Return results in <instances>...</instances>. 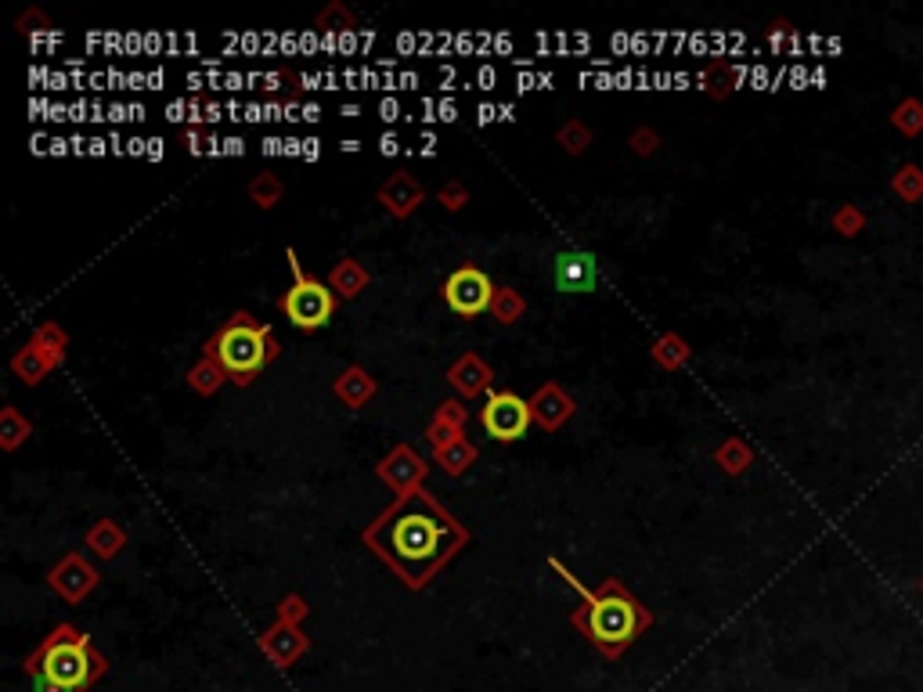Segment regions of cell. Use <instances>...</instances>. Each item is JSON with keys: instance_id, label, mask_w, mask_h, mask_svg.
<instances>
[{"instance_id": "obj_1", "label": "cell", "mask_w": 923, "mask_h": 692, "mask_svg": "<svg viewBox=\"0 0 923 692\" xmlns=\"http://www.w3.org/2000/svg\"><path fill=\"white\" fill-rule=\"evenodd\" d=\"M365 541L397 570L408 585H423L434 577L445 560L454 552L465 534L451 523V516L429 501L426 494H408L397 509H390L379 523L368 530Z\"/></svg>"}, {"instance_id": "obj_2", "label": "cell", "mask_w": 923, "mask_h": 692, "mask_svg": "<svg viewBox=\"0 0 923 692\" xmlns=\"http://www.w3.org/2000/svg\"><path fill=\"white\" fill-rule=\"evenodd\" d=\"M552 566H556V570L566 577V585H574L577 596L585 599L581 610L570 616L574 627L592 638L607 657H618L627 642L643 632V627H649V613L632 596H627L618 580H607L599 591H588V588L577 585V577H570L563 570V563L552 560Z\"/></svg>"}, {"instance_id": "obj_3", "label": "cell", "mask_w": 923, "mask_h": 692, "mask_svg": "<svg viewBox=\"0 0 923 692\" xmlns=\"http://www.w3.org/2000/svg\"><path fill=\"white\" fill-rule=\"evenodd\" d=\"M278 350L281 346L275 339V332H270L267 325H256L245 311H239L214 339L206 343V354H214L220 361V368H224L239 387H245V382H253L256 376H261L264 368L278 357Z\"/></svg>"}, {"instance_id": "obj_4", "label": "cell", "mask_w": 923, "mask_h": 692, "mask_svg": "<svg viewBox=\"0 0 923 692\" xmlns=\"http://www.w3.org/2000/svg\"><path fill=\"white\" fill-rule=\"evenodd\" d=\"M26 671L80 692L105 671V660L91 649L88 635H80L77 627L61 624L51 632V638H47L44 646L26 660Z\"/></svg>"}, {"instance_id": "obj_5", "label": "cell", "mask_w": 923, "mask_h": 692, "mask_svg": "<svg viewBox=\"0 0 923 692\" xmlns=\"http://www.w3.org/2000/svg\"><path fill=\"white\" fill-rule=\"evenodd\" d=\"M286 256H289V267H292V289L278 300L281 314H286L292 325L303 328V332L325 328L332 321V314H336V296H332V289L325 286V281L303 275L297 253L289 250Z\"/></svg>"}, {"instance_id": "obj_6", "label": "cell", "mask_w": 923, "mask_h": 692, "mask_svg": "<svg viewBox=\"0 0 923 692\" xmlns=\"http://www.w3.org/2000/svg\"><path fill=\"white\" fill-rule=\"evenodd\" d=\"M531 401H523V397H516V393L509 390H498V393H491L487 404H484V412H480V423H484V429L491 432L495 440L501 443H509V440H520L527 426H531Z\"/></svg>"}, {"instance_id": "obj_7", "label": "cell", "mask_w": 923, "mask_h": 692, "mask_svg": "<svg viewBox=\"0 0 923 692\" xmlns=\"http://www.w3.org/2000/svg\"><path fill=\"white\" fill-rule=\"evenodd\" d=\"M498 289L491 286V278L480 267H459L454 275L445 281V300L454 314L462 318H476L484 314L491 303H495Z\"/></svg>"}, {"instance_id": "obj_8", "label": "cell", "mask_w": 923, "mask_h": 692, "mask_svg": "<svg viewBox=\"0 0 923 692\" xmlns=\"http://www.w3.org/2000/svg\"><path fill=\"white\" fill-rule=\"evenodd\" d=\"M552 281L559 292H596L602 281L599 256L592 250H563L552 260Z\"/></svg>"}, {"instance_id": "obj_9", "label": "cell", "mask_w": 923, "mask_h": 692, "mask_svg": "<svg viewBox=\"0 0 923 692\" xmlns=\"http://www.w3.org/2000/svg\"><path fill=\"white\" fill-rule=\"evenodd\" d=\"M574 412V401L566 397V393L556 387V382H549V387H541L534 397H531V415L541 429H559L566 418Z\"/></svg>"}, {"instance_id": "obj_10", "label": "cell", "mask_w": 923, "mask_h": 692, "mask_svg": "<svg viewBox=\"0 0 923 692\" xmlns=\"http://www.w3.org/2000/svg\"><path fill=\"white\" fill-rule=\"evenodd\" d=\"M94 585H97V574L91 570L88 563L80 560V555H69L66 563L55 566V570H51V588L61 591V596L72 599V602L88 596Z\"/></svg>"}, {"instance_id": "obj_11", "label": "cell", "mask_w": 923, "mask_h": 692, "mask_svg": "<svg viewBox=\"0 0 923 692\" xmlns=\"http://www.w3.org/2000/svg\"><path fill=\"white\" fill-rule=\"evenodd\" d=\"M379 199H383V206L393 217H408L423 203V188H418L415 177H408V173H393L383 184V192H379Z\"/></svg>"}, {"instance_id": "obj_12", "label": "cell", "mask_w": 923, "mask_h": 692, "mask_svg": "<svg viewBox=\"0 0 923 692\" xmlns=\"http://www.w3.org/2000/svg\"><path fill=\"white\" fill-rule=\"evenodd\" d=\"M336 397L347 404V407H365L368 401L376 397V382H372V376L365 372V368H347V372H343L339 379H336Z\"/></svg>"}, {"instance_id": "obj_13", "label": "cell", "mask_w": 923, "mask_h": 692, "mask_svg": "<svg viewBox=\"0 0 923 692\" xmlns=\"http://www.w3.org/2000/svg\"><path fill=\"white\" fill-rule=\"evenodd\" d=\"M491 379H495V376H491V368H487L484 361H480V357H473V354H470V357H462V361L454 365L451 372H448V382H451L454 390H462L465 397H473V393L487 390V382H491Z\"/></svg>"}, {"instance_id": "obj_14", "label": "cell", "mask_w": 923, "mask_h": 692, "mask_svg": "<svg viewBox=\"0 0 923 692\" xmlns=\"http://www.w3.org/2000/svg\"><path fill=\"white\" fill-rule=\"evenodd\" d=\"M365 281H368V275L365 270L354 264V260H343L339 267H332V275H328V289H336L343 300H354V296H358L361 289H365Z\"/></svg>"}, {"instance_id": "obj_15", "label": "cell", "mask_w": 923, "mask_h": 692, "mask_svg": "<svg viewBox=\"0 0 923 692\" xmlns=\"http://www.w3.org/2000/svg\"><path fill=\"white\" fill-rule=\"evenodd\" d=\"M224 379H228V372L220 368L217 357H214V354H203V361L188 372V387H192L195 393H217V387H220Z\"/></svg>"}, {"instance_id": "obj_16", "label": "cell", "mask_w": 923, "mask_h": 692, "mask_svg": "<svg viewBox=\"0 0 923 692\" xmlns=\"http://www.w3.org/2000/svg\"><path fill=\"white\" fill-rule=\"evenodd\" d=\"M123 541H127V534H123L116 523H108V519H102V523L88 530V545L102 555V560H113V555L123 549Z\"/></svg>"}, {"instance_id": "obj_17", "label": "cell", "mask_w": 923, "mask_h": 692, "mask_svg": "<svg viewBox=\"0 0 923 692\" xmlns=\"http://www.w3.org/2000/svg\"><path fill=\"white\" fill-rule=\"evenodd\" d=\"M654 361L657 365H664V368H682L685 361H689V346L682 343V336H664V339H657V346H654Z\"/></svg>"}, {"instance_id": "obj_18", "label": "cell", "mask_w": 923, "mask_h": 692, "mask_svg": "<svg viewBox=\"0 0 923 692\" xmlns=\"http://www.w3.org/2000/svg\"><path fill=\"white\" fill-rule=\"evenodd\" d=\"M250 195H253V203H256V206L270 209V206H275V203L281 199V181L275 177V173H261V177H256V181L250 184Z\"/></svg>"}, {"instance_id": "obj_19", "label": "cell", "mask_w": 923, "mask_h": 692, "mask_svg": "<svg viewBox=\"0 0 923 692\" xmlns=\"http://www.w3.org/2000/svg\"><path fill=\"white\" fill-rule=\"evenodd\" d=\"M895 192L902 195L905 203H916L923 195V170L920 166H902L895 173Z\"/></svg>"}, {"instance_id": "obj_20", "label": "cell", "mask_w": 923, "mask_h": 692, "mask_svg": "<svg viewBox=\"0 0 923 692\" xmlns=\"http://www.w3.org/2000/svg\"><path fill=\"white\" fill-rule=\"evenodd\" d=\"M491 311H495V318L501 321V325H512V321L523 318V300H520L516 292L501 289V292L495 296V303H491Z\"/></svg>"}, {"instance_id": "obj_21", "label": "cell", "mask_w": 923, "mask_h": 692, "mask_svg": "<svg viewBox=\"0 0 923 692\" xmlns=\"http://www.w3.org/2000/svg\"><path fill=\"white\" fill-rule=\"evenodd\" d=\"M473 454H476V451L470 448V443H459V440H454L451 448H440V462H445V469H448L451 476H459L462 469H470Z\"/></svg>"}, {"instance_id": "obj_22", "label": "cell", "mask_w": 923, "mask_h": 692, "mask_svg": "<svg viewBox=\"0 0 923 692\" xmlns=\"http://www.w3.org/2000/svg\"><path fill=\"white\" fill-rule=\"evenodd\" d=\"M588 141H592V134H588L585 123H577V119H570V123H566V127L559 130V145H563L570 155H581L585 148H588Z\"/></svg>"}, {"instance_id": "obj_23", "label": "cell", "mask_w": 923, "mask_h": 692, "mask_svg": "<svg viewBox=\"0 0 923 692\" xmlns=\"http://www.w3.org/2000/svg\"><path fill=\"white\" fill-rule=\"evenodd\" d=\"M895 127L902 134H920L923 130V105L920 102H902L895 108Z\"/></svg>"}, {"instance_id": "obj_24", "label": "cell", "mask_w": 923, "mask_h": 692, "mask_svg": "<svg viewBox=\"0 0 923 692\" xmlns=\"http://www.w3.org/2000/svg\"><path fill=\"white\" fill-rule=\"evenodd\" d=\"M718 462L725 473H740V469H747V462H750V451L740 440H729L725 448H718Z\"/></svg>"}, {"instance_id": "obj_25", "label": "cell", "mask_w": 923, "mask_h": 692, "mask_svg": "<svg viewBox=\"0 0 923 692\" xmlns=\"http://www.w3.org/2000/svg\"><path fill=\"white\" fill-rule=\"evenodd\" d=\"M26 432H30V426L19 423V415L8 407V412H4V448H15V443L26 437Z\"/></svg>"}, {"instance_id": "obj_26", "label": "cell", "mask_w": 923, "mask_h": 692, "mask_svg": "<svg viewBox=\"0 0 923 692\" xmlns=\"http://www.w3.org/2000/svg\"><path fill=\"white\" fill-rule=\"evenodd\" d=\"M632 148H635L638 155L657 152V134H654V130H635V134H632Z\"/></svg>"}, {"instance_id": "obj_27", "label": "cell", "mask_w": 923, "mask_h": 692, "mask_svg": "<svg viewBox=\"0 0 923 692\" xmlns=\"http://www.w3.org/2000/svg\"><path fill=\"white\" fill-rule=\"evenodd\" d=\"M440 203H445L448 209H462L465 206V188H459V184H448V188L440 192Z\"/></svg>"}, {"instance_id": "obj_28", "label": "cell", "mask_w": 923, "mask_h": 692, "mask_svg": "<svg viewBox=\"0 0 923 692\" xmlns=\"http://www.w3.org/2000/svg\"><path fill=\"white\" fill-rule=\"evenodd\" d=\"M837 224H841V228H844V234H855L858 228H863V217H858V214H855V209H844V214H841V217H837Z\"/></svg>"}, {"instance_id": "obj_29", "label": "cell", "mask_w": 923, "mask_h": 692, "mask_svg": "<svg viewBox=\"0 0 923 692\" xmlns=\"http://www.w3.org/2000/svg\"><path fill=\"white\" fill-rule=\"evenodd\" d=\"M33 692H77V689H66L58 682H47V678H41V674H33Z\"/></svg>"}, {"instance_id": "obj_30", "label": "cell", "mask_w": 923, "mask_h": 692, "mask_svg": "<svg viewBox=\"0 0 923 692\" xmlns=\"http://www.w3.org/2000/svg\"><path fill=\"white\" fill-rule=\"evenodd\" d=\"M445 423H465V407L462 412H445ZM437 432V440H440V426H429V437Z\"/></svg>"}]
</instances>
